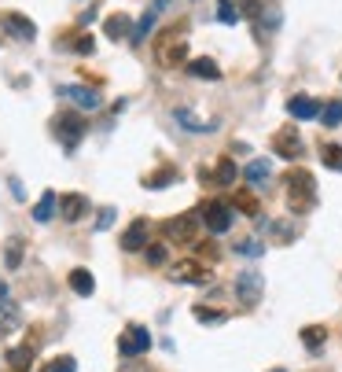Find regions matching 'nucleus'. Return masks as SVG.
<instances>
[{"instance_id": "obj_1", "label": "nucleus", "mask_w": 342, "mask_h": 372, "mask_svg": "<svg viewBox=\"0 0 342 372\" xmlns=\"http://www.w3.org/2000/svg\"><path fill=\"white\" fill-rule=\"evenodd\" d=\"M287 207H291V214H309L316 207V181L309 170L287 173Z\"/></svg>"}, {"instance_id": "obj_2", "label": "nucleus", "mask_w": 342, "mask_h": 372, "mask_svg": "<svg viewBox=\"0 0 342 372\" xmlns=\"http://www.w3.org/2000/svg\"><path fill=\"white\" fill-rule=\"evenodd\" d=\"M184 56H188L184 26H181V30H177V26H169L166 33H159V41H155V59H159V67L173 71V67H181V63H184Z\"/></svg>"}, {"instance_id": "obj_3", "label": "nucleus", "mask_w": 342, "mask_h": 372, "mask_svg": "<svg viewBox=\"0 0 342 372\" xmlns=\"http://www.w3.org/2000/svg\"><path fill=\"white\" fill-rule=\"evenodd\" d=\"M52 133L63 140V148H67V151H74L81 144V137H85V118L78 111H59L52 118Z\"/></svg>"}, {"instance_id": "obj_4", "label": "nucleus", "mask_w": 342, "mask_h": 372, "mask_svg": "<svg viewBox=\"0 0 342 372\" xmlns=\"http://www.w3.org/2000/svg\"><path fill=\"white\" fill-rule=\"evenodd\" d=\"M199 222H203L213 236H221V232H228V229H232L236 214H232V207H228V203H221V200H206V203L199 207Z\"/></svg>"}, {"instance_id": "obj_5", "label": "nucleus", "mask_w": 342, "mask_h": 372, "mask_svg": "<svg viewBox=\"0 0 342 372\" xmlns=\"http://www.w3.org/2000/svg\"><path fill=\"white\" fill-rule=\"evenodd\" d=\"M151 350V332L147 324H125V332L118 336V354L122 358H140Z\"/></svg>"}, {"instance_id": "obj_6", "label": "nucleus", "mask_w": 342, "mask_h": 372, "mask_svg": "<svg viewBox=\"0 0 342 372\" xmlns=\"http://www.w3.org/2000/svg\"><path fill=\"white\" fill-rule=\"evenodd\" d=\"M262 291H265L262 273L247 269V273H240V277H236V299H240L243 310H254V306H258V299H262Z\"/></svg>"}, {"instance_id": "obj_7", "label": "nucleus", "mask_w": 342, "mask_h": 372, "mask_svg": "<svg viewBox=\"0 0 342 372\" xmlns=\"http://www.w3.org/2000/svg\"><path fill=\"white\" fill-rule=\"evenodd\" d=\"M169 280L173 284H210V269L203 258H181L177 266H169Z\"/></svg>"}, {"instance_id": "obj_8", "label": "nucleus", "mask_w": 342, "mask_h": 372, "mask_svg": "<svg viewBox=\"0 0 342 372\" xmlns=\"http://www.w3.org/2000/svg\"><path fill=\"white\" fill-rule=\"evenodd\" d=\"M59 100H74L81 111H96L100 107V89H89V85H55Z\"/></svg>"}, {"instance_id": "obj_9", "label": "nucleus", "mask_w": 342, "mask_h": 372, "mask_svg": "<svg viewBox=\"0 0 342 372\" xmlns=\"http://www.w3.org/2000/svg\"><path fill=\"white\" fill-rule=\"evenodd\" d=\"M196 217H199V214H181V217H169V222L162 225L166 239H173V244H191V239H196Z\"/></svg>"}, {"instance_id": "obj_10", "label": "nucleus", "mask_w": 342, "mask_h": 372, "mask_svg": "<svg viewBox=\"0 0 342 372\" xmlns=\"http://www.w3.org/2000/svg\"><path fill=\"white\" fill-rule=\"evenodd\" d=\"M272 151H276V155H280V159L294 162V159H302L306 144H302V137H298L294 129H280V133L272 137Z\"/></svg>"}, {"instance_id": "obj_11", "label": "nucleus", "mask_w": 342, "mask_h": 372, "mask_svg": "<svg viewBox=\"0 0 342 372\" xmlns=\"http://www.w3.org/2000/svg\"><path fill=\"white\" fill-rule=\"evenodd\" d=\"M0 30L11 33L15 41H33L37 37V26L30 23L26 15H18V11H4V15H0Z\"/></svg>"}, {"instance_id": "obj_12", "label": "nucleus", "mask_w": 342, "mask_h": 372, "mask_svg": "<svg viewBox=\"0 0 342 372\" xmlns=\"http://www.w3.org/2000/svg\"><path fill=\"white\" fill-rule=\"evenodd\" d=\"M55 48H63V52H78V56H92V52H96V37H92L89 30L63 33V37H55Z\"/></svg>"}, {"instance_id": "obj_13", "label": "nucleus", "mask_w": 342, "mask_h": 372, "mask_svg": "<svg viewBox=\"0 0 342 372\" xmlns=\"http://www.w3.org/2000/svg\"><path fill=\"white\" fill-rule=\"evenodd\" d=\"M173 122L184 125L188 133H213V129H218V118H199L191 107H177V111H173Z\"/></svg>"}, {"instance_id": "obj_14", "label": "nucleus", "mask_w": 342, "mask_h": 372, "mask_svg": "<svg viewBox=\"0 0 342 372\" xmlns=\"http://www.w3.org/2000/svg\"><path fill=\"white\" fill-rule=\"evenodd\" d=\"M166 8H169V0H155V4L140 15V23L133 26V37H129L133 45H144V37L151 33V30H155V23H159V11H166Z\"/></svg>"}, {"instance_id": "obj_15", "label": "nucleus", "mask_w": 342, "mask_h": 372, "mask_svg": "<svg viewBox=\"0 0 342 372\" xmlns=\"http://www.w3.org/2000/svg\"><path fill=\"white\" fill-rule=\"evenodd\" d=\"M240 177V166L232 162V159H221L218 170H199V181L203 185H232Z\"/></svg>"}, {"instance_id": "obj_16", "label": "nucleus", "mask_w": 342, "mask_h": 372, "mask_svg": "<svg viewBox=\"0 0 342 372\" xmlns=\"http://www.w3.org/2000/svg\"><path fill=\"white\" fill-rule=\"evenodd\" d=\"M11 328H18V306L8 291V284H0V336H8Z\"/></svg>"}, {"instance_id": "obj_17", "label": "nucleus", "mask_w": 342, "mask_h": 372, "mask_svg": "<svg viewBox=\"0 0 342 372\" xmlns=\"http://www.w3.org/2000/svg\"><path fill=\"white\" fill-rule=\"evenodd\" d=\"M147 236H151V225H147L144 217H137V222L122 232V251H144L147 247Z\"/></svg>"}, {"instance_id": "obj_18", "label": "nucleus", "mask_w": 342, "mask_h": 372, "mask_svg": "<svg viewBox=\"0 0 342 372\" xmlns=\"http://www.w3.org/2000/svg\"><path fill=\"white\" fill-rule=\"evenodd\" d=\"M89 210V200L85 195H78V192H70V195H59V214H63V222H81V214Z\"/></svg>"}, {"instance_id": "obj_19", "label": "nucleus", "mask_w": 342, "mask_h": 372, "mask_svg": "<svg viewBox=\"0 0 342 372\" xmlns=\"http://www.w3.org/2000/svg\"><path fill=\"white\" fill-rule=\"evenodd\" d=\"M287 115H291V118H302V122L320 118V103H316L313 96H302V93H298V96L287 100Z\"/></svg>"}, {"instance_id": "obj_20", "label": "nucleus", "mask_w": 342, "mask_h": 372, "mask_svg": "<svg viewBox=\"0 0 342 372\" xmlns=\"http://www.w3.org/2000/svg\"><path fill=\"white\" fill-rule=\"evenodd\" d=\"M33 350H37V343L26 339L23 346H11L4 358H8V365H11L15 372H30V365H33Z\"/></svg>"}, {"instance_id": "obj_21", "label": "nucleus", "mask_w": 342, "mask_h": 372, "mask_svg": "<svg viewBox=\"0 0 342 372\" xmlns=\"http://www.w3.org/2000/svg\"><path fill=\"white\" fill-rule=\"evenodd\" d=\"M67 284H70V291H74V295H81V299L96 295V277H92L89 269H70Z\"/></svg>"}, {"instance_id": "obj_22", "label": "nucleus", "mask_w": 342, "mask_h": 372, "mask_svg": "<svg viewBox=\"0 0 342 372\" xmlns=\"http://www.w3.org/2000/svg\"><path fill=\"white\" fill-rule=\"evenodd\" d=\"M103 33L111 37V41H125V37H133V19L129 15H111L103 23Z\"/></svg>"}, {"instance_id": "obj_23", "label": "nucleus", "mask_w": 342, "mask_h": 372, "mask_svg": "<svg viewBox=\"0 0 342 372\" xmlns=\"http://www.w3.org/2000/svg\"><path fill=\"white\" fill-rule=\"evenodd\" d=\"M188 74L191 78H199V81H221V67H218V63H213V59H191L188 63Z\"/></svg>"}, {"instance_id": "obj_24", "label": "nucleus", "mask_w": 342, "mask_h": 372, "mask_svg": "<svg viewBox=\"0 0 342 372\" xmlns=\"http://www.w3.org/2000/svg\"><path fill=\"white\" fill-rule=\"evenodd\" d=\"M173 181H181V170H177V166H162V170H155V173H147V177H144V188L159 192V188L173 185Z\"/></svg>"}, {"instance_id": "obj_25", "label": "nucleus", "mask_w": 342, "mask_h": 372, "mask_svg": "<svg viewBox=\"0 0 342 372\" xmlns=\"http://www.w3.org/2000/svg\"><path fill=\"white\" fill-rule=\"evenodd\" d=\"M302 343H306L309 354H320V350H324V343H328V328H324V324H309V328H302Z\"/></svg>"}, {"instance_id": "obj_26", "label": "nucleus", "mask_w": 342, "mask_h": 372, "mask_svg": "<svg viewBox=\"0 0 342 372\" xmlns=\"http://www.w3.org/2000/svg\"><path fill=\"white\" fill-rule=\"evenodd\" d=\"M262 232H269L276 244H291V239H298V225H291V222H265Z\"/></svg>"}, {"instance_id": "obj_27", "label": "nucleus", "mask_w": 342, "mask_h": 372, "mask_svg": "<svg viewBox=\"0 0 342 372\" xmlns=\"http://www.w3.org/2000/svg\"><path fill=\"white\" fill-rule=\"evenodd\" d=\"M55 203H59V195H55V192H45V195H41V200H37V207H33V222H37V225L52 222Z\"/></svg>"}, {"instance_id": "obj_28", "label": "nucleus", "mask_w": 342, "mask_h": 372, "mask_svg": "<svg viewBox=\"0 0 342 372\" xmlns=\"http://www.w3.org/2000/svg\"><path fill=\"white\" fill-rule=\"evenodd\" d=\"M243 173H247L250 185H265V181L272 177V162H269V159H254L250 166H243Z\"/></svg>"}, {"instance_id": "obj_29", "label": "nucleus", "mask_w": 342, "mask_h": 372, "mask_svg": "<svg viewBox=\"0 0 342 372\" xmlns=\"http://www.w3.org/2000/svg\"><path fill=\"white\" fill-rule=\"evenodd\" d=\"M320 162L335 173H342V148L338 144H320Z\"/></svg>"}, {"instance_id": "obj_30", "label": "nucleus", "mask_w": 342, "mask_h": 372, "mask_svg": "<svg viewBox=\"0 0 342 372\" xmlns=\"http://www.w3.org/2000/svg\"><path fill=\"white\" fill-rule=\"evenodd\" d=\"M320 122H324L328 129L342 125V100H328V103H324V111H320Z\"/></svg>"}, {"instance_id": "obj_31", "label": "nucleus", "mask_w": 342, "mask_h": 372, "mask_svg": "<svg viewBox=\"0 0 342 372\" xmlns=\"http://www.w3.org/2000/svg\"><path fill=\"white\" fill-rule=\"evenodd\" d=\"M23 239H8V247H4V266L8 269H18V266H23Z\"/></svg>"}, {"instance_id": "obj_32", "label": "nucleus", "mask_w": 342, "mask_h": 372, "mask_svg": "<svg viewBox=\"0 0 342 372\" xmlns=\"http://www.w3.org/2000/svg\"><path fill=\"white\" fill-rule=\"evenodd\" d=\"M191 314H196L199 324H225V321H228V314H221V310H206V306H196Z\"/></svg>"}, {"instance_id": "obj_33", "label": "nucleus", "mask_w": 342, "mask_h": 372, "mask_svg": "<svg viewBox=\"0 0 342 372\" xmlns=\"http://www.w3.org/2000/svg\"><path fill=\"white\" fill-rule=\"evenodd\" d=\"M218 19H221L225 26H236L240 23V8L232 4V0H221V4H218Z\"/></svg>"}, {"instance_id": "obj_34", "label": "nucleus", "mask_w": 342, "mask_h": 372, "mask_svg": "<svg viewBox=\"0 0 342 372\" xmlns=\"http://www.w3.org/2000/svg\"><path fill=\"white\" fill-rule=\"evenodd\" d=\"M236 254L262 258V254H265V244H262V239H240V244H236Z\"/></svg>"}, {"instance_id": "obj_35", "label": "nucleus", "mask_w": 342, "mask_h": 372, "mask_svg": "<svg viewBox=\"0 0 342 372\" xmlns=\"http://www.w3.org/2000/svg\"><path fill=\"white\" fill-rule=\"evenodd\" d=\"M144 258H147V266H166V247L162 244H147Z\"/></svg>"}, {"instance_id": "obj_36", "label": "nucleus", "mask_w": 342, "mask_h": 372, "mask_svg": "<svg viewBox=\"0 0 342 372\" xmlns=\"http://www.w3.org/2000/svg\"><path fill=\"white\" fill-rule=\"evenodd\" d=\"M114 217H118V210H114V207H103V210H100V217H96V232H107V229L114 225Z\"/></svg>"}, {"instance_id": "obj_37", "label": "nucleus", "mask_w": 342, "mask_h": 372, "mask_svg": "<svg viewBox=\"0 0 342 372\" xmlns=\"http://www.w3.org/2000/svg\"><path fill=\"white\" fill-rule=\"evenodd\" d=\"M236 207H240L243 214H250V217H258V200H254V195H247V192L236 195Z\"/></svg>"}, {"instance_id": "obj_38", "label": "nucleus", "mask_w": 342, "mask_h": 372, "mask_svg": "<svg viewBox=\"0 0 342 372\" xmlns=\"http://www.w3.org/2000/svg\"><path fill=\"white\" fill-rule=\"evenodd\" d=\"M48 372H78V358L63 354V358H55V361L48 365Z\"/></svg>"}, {"instance_id": "obj_39", "label": "nucleus", "mask_w": 342, "mask_h": 372, "mask_svg": "<svg viewBox=\"0 0 342 372\" xmlns=\"http://www.w3.org/2000/svg\"><path fill=\"white\" fill-rule=\"evenodd\" d=\"M196 251H199V258H203V262H218V258H221V254H218V247H213V244H199Z\"/></svg>"}, {"instance_id": "obj_40", "label": "nucleus", "mask_w": 342, "mask_h": 372, "mask_svg": "<svg viewBox=\"0 0 342 372\" xmlns=\"http://www.w3.org/2000/svg\"><path fill=\"white\" fill-rule=\"evenodd\" d=\"M8 185H11V192H15V200H26V192H23V185H18V177H11Z\"/></svg>"}, {"instance_id": "obj_41", "label": "nucleus", "mask_w": 342, "mask_h": 372, "mask_svg": "<svg viewBox=\"0 0 342 372\" xmlns=\"http://www.w3.org/2000/svg\"><path fill=\"white\" fill-rule=\"evenodd\" d=\"M125 372H144V368H137V365H133V368H125Z\"/></svg>"}, {"instance_id": "obj_42", "label": "nucleus", "mask_w": 342, "mask_h": 372, "mask_svg": "<svg viewBox=\"0 0 342 372\" xmlns=\"http://www.w3.org/2000/svg\"><path fill=\"white\" fill-rule=\"evenodd\" d=\"M272 372H284V368H272Z\"/></svg>"}]
</instances>
